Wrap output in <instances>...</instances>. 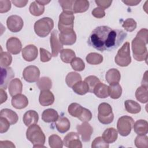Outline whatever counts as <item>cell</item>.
I'll return each mask as SVG.
<instances>
[{
	"instance_id": "6da1fadb",
	"label": "cell",
	"mask_w": 148,
	"mask_h": 148,
	"mask_svg": "<svg viewBox=\"0 0 148 148\" xmlns=\"http://www.w3.org/2000/svg\"><path fill=\"white\" fill-rule=\"evenodd\" d=\"M112 29L106 25L99 26L92 30L88 39V45L102 52L105 51V45L109 32Z\"/></svg>"
},
{
	"instance_id": "7a4b0ae2",
	"label": "cell",
	"mask_w": 148,
	"mask_h": 148,
	"mask_svg": "<svg viewBox=\"0 0 148 148\" xmlns=\"http://www.w3.org/2000/svg\"><path fill=\"white\" fill-rule=\"evenodd\" d=\"M27 139L30 141L34 147H45L46 137L41 128L36 124L29 126L26 131Z\"/></svg>"
},
{
	"instance_id": "3957f363",
	"label": "cell",
	"mask_w": 148,
	"mask_h": 148,
	"mask_svg": "<svg viewBox=\"0 0 148 148\" xmlns=\"http://www.w3.org/2000/svg\"><path fill=\"white\" fill-rule=\"evenodd\" d=\"M131 44L134 59L138 61H146L148 56L146 47L147 42L136 36L135 38L132 39Z\"/></svg>"
},
{
	"instance_id": "277c9868",
	"label": "cell",
	"mask_w": 148,
	"mask_h": 148,
	"mask_svg": "<svg viewBox=\"0 0 148 148\" xmlns=\"http://www.w3.org/2000/svg\"><path fill=\"white\" fill-rule=\"evenodd\" d=\"M127 33L123 29H112L109 32L106 43L105 50L111 51L117 48L127 37Z\"/></svg>"
},
{
	"instance_id": "5b68a950",
	"label": "cell",
	"mask_w": 148,
	"mask_h": 148,
	"mask_svg": "<svg viewBox=\"0 0 148 148\" xmlns=\"http://www.w3.org/2000/svg\"><path fill=\"white\" fill-rule=\"evenodd\" d=\"M54 27V21L50 17H43L37 20L34 24L35 34L41 38L47 36Z\"/></svg>"
},
{
	"instance_id": "8992f818",
	"label": "cell",
	"mask_w": 148,
	"mask_h": 148,
	"mask_svg": "<svg viewBox=\"0 0 148 148\" xmlns=\"http://www.w3.org/2000/svg\"><path fill=\"white\" fill-rule=\"evenodd\" d=\"M73 13L62 12L59 16L58 28L60 32L73 31L75 16Z\"/></svg>"
},
{
	"instance_id": "52a82bcc",
	"label": "cell",
	"mask_w": 148,
	"mask_h": 148,
	"mask_svg": "<svg viewBox=\"0 0 148 148\" xmlns=\"http://www.w3.org/2000/svg\"><path fill=\"white\" fill-rule=\"evenodd\" d=\"M130 46V43L126 42L118 50L114 57V61L117 65L123 67L127 66L131 62Z\"/></svg>"
},
{
	"instance_id": "ba28073f",
	"label": "cell",
	"mask_w": 148,
	"mask_h": 148,
	"mask_svg": "<svg viewBox=\"0 0 148 148\" xmlns=\"http://www.w3.org/2000/svg\"><path fill=\"white\" fill-rule=\"evenodd\" d=\"M98 119L103 124H109L113 121L114 114L112 106L108 103L103 102L99 105Z\"/></svg>"
},
{
	"instance_id": "9c48e42d",
	"label": "cell",
	"mask_w": 148,
	"mask_h": 148,
	"mask_svg": "<svg viewBox=\"0 0 148 148\" xmlns=\"http://www.w3.org/2000/svg\"><path fill=\"white\" fill-rule=\"evenodd\" d=\"M134 121L133 119L128 116L120 117L117 123V128L119 133L123 136H128L131 131Z\"/></svg>"
},
{
	"instance_id": "30bf717a",
	"label": "cell",
	"mask_w": 148,
	"mask_h": 148,
	"mask_svg": "<svg viewBox=\"0 0 148 148\" xmlns=\"http://www.w3.org/2000/svg\"><path fill=\"white\" fill-rule=\"evenodd\" d=\"M40 76V71L35 65L27 66L23 71V77L28 83H34L38 80Z\"/></svg>"
},
{
	"instance_id": "8fae6325",
	"label": "cell",
	"mask_w": 148,
	"mask_h": 148,
	"mask_svg": "<svg viewBox=\"0 0 148 148\" xmlns=\"http://www.w3.org/2000/svg\"><path fill=\"white\" fill-rule=\"evenodd\" d=\"M6 25L8 29L12 32H18L21 30L24 25V21L18 15H11L8 17Z\"/></svg>"
},
{
	"instance_id": "7c38bea8",
	"label": "cell",
	"mask_w": 148,
	"mask_h": 148,
	"mask_svg": "<svg viewBox=\"0 0 148 148\" xmlns=\"http://www.w3.org/2000/svg\"><path fill=\"white\" fill-rule=\"evenodd\" d=\"M63 144L65 146L69 148H82V144L79 139L78 133L71 132L64 138Z\"/></svg>"
},
{
	"instance_id": "4fadbf2b",
	"label": "cell",
	"mask_w": 148,
	"mask_h": 148,
	"mask_svg": "<svg viewBox=\"0 0 148 148\" xmlns=\"http://www.w3.org/2000/svg\"><path fill=\"white\" fill-rule=\"evenodd\" d=\"M14 77V73L11 67H1V88L6 90L9 83Z\"/></svg>"
},
{
	"instance_id": "5bb4252c",
	"label": "cell",
	"mask_w": 148,
	"mask_h": 148,
	"mask_svg": "<svg viewBox=\"0 0 148 148\" xmlns=\"http://www.w3.org/2000/svg\"><path fill=\"white\" fill-rule=\"evenodd\" d=\"M76 130L79 135L81 136L82 140L87 142L90 141L91 136L93 132V128L87 122H83L76 126Z\"/></svg>"
},
{
	"instance_id": "9a60e30c",
	"label": "cell",
	"mask_w": 148,
	"mask_h": 148,
	"mask_svg": "<svg viewBox=\"0 0 148 148\" xmlns=\"http://www.w3.org/2000/svg\"><path fill=\"white\" fill-rule=\"evenodd\" d=\"M50 42L51 49V54L53 57H57L58 53L63 49V45L60 42L58 36V31L54 30L51 34Z\"/></svg>"
},
{
	"instance_id": "2e32d148",
	"label": "cell",
	"mask_w": 148,
	"mask_h": 148,
	"mask_svg": "<svg viewBox=\"0 0 148 148\" xmlns=\"http://www.w3.org/2000/svg\"><path fill=\"white\" fill-rule=\"evenodd\" d=\"M6 46L8 52L12 54L20 53L22 49V44L20 40L16 37H10L6 42Z\"/></svg>"
},
{
	"instance_id": "e0dca14e",
	"label": "cell",
	"mask_w": 148,
	"mask_h": 148,
	"mask_svg": "<svg viewBox=\"0 0 148 148\" xmlns=\"http://www.w3.org/2000/svg\"><path fill=\"white\" fill-rule=\"evenodd\" d=\"M23 58L27 61L31 62L35 60L38 54V48L34 45L26 46L21 51Z\"/></svg>"
},
{
	"instance_id": "ac0fdd59",
	"label": "cell",
	"mask_w": 148,
	"mask_h": 148,
	"mask_svg": "<svg viewBox=\"0 0 148 148\" xmlns=\"http://www.w3.org/2000/svg\"><path fill=\"white\" fill-rule=\"evenodd\" d=\"M58 38L63 45H72L76 41V35L74 31L60 32Z\"/></svg>"
},
{
	"instance_id": "d6986e66",
	"label": "cell",
	"mask_w": 148,
	"mask_h": 148,
	"mask_svg": "<svg viewBox=\"0 0 148 148\" xmlns=\"http://www.w3.org/2000/svg\"><path fill=\"white\" fill-rule=\"evenodd\" d=\"M11 103L14 108L22 109L27 106L28 105V100L25 95L19 94L12 97Z\"/></svg>"
},
{
	"instance_id": "ffe728a7",
	"label": "cell",
	"mask_w": 148,
	"mask_h": 148,
	"mask_svg": "<svg viewBox=\"0 0 148 148\" xmlns=\"http://www.w3.org/2000/svg\"><path fill=\"white\" fill-rule=\"evenodd\" d=\"M39 102L43 106L51 105L54 102V96L50 90L41 91L39 97Z\"/></svg>"
},
{
	"instance_id": "44dd1931",
	"label": "cell",
	"mask_w": 148,
	"mask_h": 148,
	"mask_svg": "<svg viewBox=\"0 0 148 148\" xmlns=\"http://www.w3.org/2000/svg\"><path fill=\"white\" fill-rule=\"evenodd\" d=\"M8 88L9 94L12 97L21 94L23 90L22 82L18 78L13 79L10 82Z\"/></svg>"
},
{
	"instance_id": "7402d4cb",
	"label": "cell",
	"mask_w": 148,
	"mask_h": 148,
	"mask_svg": "<svg viewBox=\"0 0 148 148\" xmlns=\"http://www.w3.org/2000/svg\"><path fill=\"white\" fill-rule=\"evenodd\" d=\"M39 120L38 113L33 110L27 111L23 117V120L26 126H29L32 124H36Z\"/></svg>"
},
{
	"instance_id": "603a6c76",
	"label": "cell",
	"mask_w": 148,
	"mask_h": 148,
	"mask_svg": "<svg viewBox=\"0 0 148 148\" xmlns=\"http://www.w3.org/2000/svg\"><path fill=\"white\" fill-rule=\"evenodd\" d=\"M55 125L57 131L62 134L67 132L71 127L69 120L64 116L58 117V119L55 121Z\"/></svg>"
},
{
	"instance_id": "cb8c5ba5",
	"label": "cell",
	"mask_w": 148,
	"mask_h": 148,
	"mask_svg": "<svg viewBox=\"0 0 148 148\" xmlns=\"http://www.w3.org/2000/svg\"><path fill=\"white\" fill-rule=\"evenodd\" d=\"M134 132L138 135H145L148 132V123L145 120L140 119L134 123Z\"/></svg>"
},
{
	"instance_id": "d4e9b609",
	"label": "cell",
	"mask_w": 148,
	"mask_h": 148,
	"mask_svg": "<svg viewBox=\"0 0 148 148\" xmlns=\"http://www.w3.org/2000/svg\"><path fill=\"white\" fill-rule=\"evenodd\" d=\"M105 79L109 84L119 83L121 79V75L119 70L116 68H112L106 72Z\"/></svg>"
},
{
	"instance_id": "484cf974",
	"label": "cell",
	"mask_w": 148,
	"mask_h": 148,
	"mask_svg": "<svg viewBox=\"0 0 148 148\" xmlns=\"http://www.w3.org/2000/svg\"><path fill=\"white\" fill-rule=\"evenodd\" d=\"M0 117L5 118L10 123V125L16 124L18 120L17 114L13 110L8 108L3 109L1 110Z\"/></svg>"
},
{
	"instance_id": "4316f807",
	"label": "cell",
	"mask_w": 148,
	"mask_h": 148,
	"mask_svg": "<svg viewBox=\"0 0 148 148\" xmlns=\"http://www.w3.org/2000/svg\"><path fill=\"white\" fill-rule=\"evenodd\" d=\"M118 137V132L114 128H109L104 131L102 138L107 143H113Z\"/></svg>"
},
{
	"instance_id": "83f0119b",
	"label": "cell",
	"mask_w": 148,
	"mask_h": 148,
	"mask_svg": "<svg viewBox=\"0 0 148 148\" xmlns=\"http://www.w3.org/2000/svg\"><path fill=\"white\" fill-rule=\"evenodd\" d=\"M58 112L53 109H45L42 114V119L46 123L55 122L58 118Z\"/></svg>"
},
{
	"instance_id": "f1b7e54d",
	"label": "cell",
	"mask_w": 148,
	"mask_h": 148,
	"mask_svg": "<svg viewBox=\"0 0 148 148\" xmlns=\"http://www.w3.org/2000/svg\"><path fill=\"white\" fill-rule=\"evenodd\" d=\"M93 93L99 98H106L109 96L108 86L103 83L99 82L94 87Z\"/></svg>"
},
{
	"instance_id": "f546056e",
	"label": "cell",
	"mask_w": 148,
	"mask_h": 148,
	"mask_svg": "<svg viewBox=\"0 0 148 148\" xmlns=\"http://www.w3.org/2000/svg\"><path fill=\"white\" fill-rule=\"evenodd\" d=\"M147 92V87L142 85L136 89L135 91V97L139 102L142 103H147L148 101Z\"/></svg>"
},
{
	"instance_id": "4dcf8cb0",
	"label": "cell",
	"mask_w": 148,
	"mask_h": 148,
	"mask_svg": "<svg viewBox=\"0 0 148 148\" xmlns=\"http://www.w3.org/2000/svg\"><path fill=\"white\" fill-rule=\"evenodd\" d=\"M89 2L86 0H76L74 1L73 11L75 13H83L89 8Z\"/></svg>"
},
{
	"instance_id": "1f68e13d",
	"label": "cell",
	"mask_w": 148,
	"mask_h": 148,
	"mask_svg": "<svg viewBox=\"0 0 148 148\" xmlns=\"http://www.w3.org/2000/svg\"><path fill=\"white\" fill-rule=\"evenodd\" d=\"M125 108L127 112L131 114H136L140 112V105L133 100H126L124 102Z\"/></svg>"
},
{
	"instance_id": "d6a6232c",
	"label": "cell",
	"mask_w": 148,
	"mask_h": 148,
	"mask_svg": "<svg viewBox=\"0 0 148 148\" xmlns=\"http://www.w3.org/2000/svg\"><path fill=\"white\" fill-rule=\"evenodd\" d=\"M108 93L112 99L119 98L122 94L121 86L119 83L109 84V86H108Z\"/></svg>"
},
{
	"instance_id": "836d02e7",
	"label": "cell",
	"mask_w": 148,
	"mask_h": 148,
	"mask_svg": "<svg viewBox=\"0 0 148 148\" xmlns=\"http://www.w3.org/2000/svg\"><path fill=\"white\" fill-rule=\"evenodd\" d=\"M73 91L77 94L83 95L89 92L88 86L84 81H79L72 86Z\"/></svg>"
},
{
	"instance_id": "e575fe53",
	"label": "cell",
	"mask_w": 148,
	"mask_h": 148,
	"mask_svg": "<svg viewBox=\"0 0 148 148\" xmlns=\"http://www.w3.org/2000/svg\"><path fill=\"white\" fill-rule=\"evenodd\" d=\"M36 85L40 91L49 90L52 87V82L49 77L44 76L38 79Z\"/></svg>"
},
{
	"instance_id": "d590c367",
	"label": "cell",
	"mask_w": 148,
	"mask_h": 148,
	"mask_svg": "<svg viewBox=\"0 0 148 148\" xmlns=\"http://www.w3.org/2000/svg\"><path fill=\"white\" fill-rule=\"evenodd\" d=\"M82 80V77L80 74L75 72H71L67 74L65 77V82L68 87L72 86L77 82Z\"/></svg>"
},
{
	"instance_id": "8d00e7d4",
	"label": "cell",
	"mask_w": 148,
	"mask_h": 148,
	"mask_svg": "<svg viewBox=\"0 0 148 148\" xmlns=\"http://www.w3.org/2000/svg\"><path fill=\"white\" fill-rule=\"evenodd\" d=\"M60 57L61 60L65 63H71L75 58V53L73 50L69 49H62L60 51Z\"/></svg>"
},
{
	"instance_id": "74e56055",
	"label": "cell",
	"mask_w": 148,
	"mask_h": 148,
	"mask_svg": "<svg viewBox=\"0 0 148 148\" xmlns=\"http://www.w3.org/2000/svg\"><path fill=\"white\" fill-rule=\"evenodd\" d=\"M29 10L33 16H39L45 12V6L40 5L35 1L30 4Z\"/></svg>"
},
{
	"instance_id": "f35d334b",
	"label": "cell",
	"mask_w": 148,
	"mask_h": 148,
	"mask_svg": "<svg viewBox=\"0 0 148 148\" xmlns=\"http://www.w3.org/2000/svg\"><path fill=\"white\" fill-rule=\"evenodd\" d=\"M87 63L91 65H98L103 61V57L97 53H90L86 57Z\"/></svg>"
},
{
	"instance_id": "ab89813d",
	"label": "cell",
	"mask_w": 148,
	"mask_h": 148,
	"mask_svg": "<svg viewBox=\"0 0 148 148\" xmlns=\"http://www.w3.org/2000/svg\"><path fill=\"white\" fill-rule=\"evenodd\" d=\"M83 107L77 103H72L69 105L68 108L69 114L75 117L78 118L82 113Z\"/></svg>"
},
{
	"instance_id": "60d3db41",
	"label": "cell",
	"mask_w": 148,
	"mask_h": 148,
	"mask_svg": "<svg viewBox=\"0 0 148 148\" xmlns=\"http://www.w3.org/2000/svg\"><path fill=\"white\" fill-rule=\"evenodd\" d=\"M49 144L51 148H62L63 147V141L57 135L53 134L49 137Z\"/></svg>"
},
{
	"instance_id": "b9f144b4",
	"label": "cell",
	"mask_w": 148,
	"mask_h": 148,
	"mask_svg": "<svg viewBox=\"0 0 148 148\" xmlns=\"http://www.w3.org/2000/svg\"><path fill=\"white\" fill-rule=\"evenodd\" d=\"M0 57V65L1 67H8L11 64L12 57L8 52L1 51Z\"/></svg>"
},
{
	"instance_id": "7bdbcfd3",
	"label": "cell",
	"mask_w": 148,
	"mask_h": 148,
	"mask_svg": "<svg viewBox=\"0 0 148 148\" xmlns=\"http://www.w3.org/2000/svg\"><path fill=\"white\" fill-rule=\"evenodd\" d=\"M87 84L88 86V88H89V92L92 93L93 92V90L94 87H95V86L100 82L99 79L95 76H93V75H90L88 76L87 77H86L84 79V80Z\"/></svg>"
},
{
	"instance_id": "ee69618b",
	"label": "cell",
	"mask_w": 148,
	"mask_h": 148,
	"mask_svg": "<svg viewBox=\"0 0 148 148\" xmlns=\"http://www.w3.org/2000/svg\"><path fill=\"white\" fill-rule=\"evenodd\" d=\"M135 145L138 148L148 147V137L145 135H138L135 138Z\"/></svg>"
},
{
	"instance_id": "f6af8a7d",
	"label": "cell",
	"mask_w": 148,
	"mask_h": 148,
	"mask_svg": "<svg viewBox=\"0 0 148 148\" xmlns=\"http://www.w3.org/2000/svg\"><path fill=\"white\" fill-rule=\"evenodd\" d=\"M71 65L76 71H82L85 68V64L83 60L79 57H75L71 62Z\"/></svg>"
},
{
	"instance_id": "bcb514c9",
	"label": "cell",
	"mask_w": 148,
	"mask_h": 148,
	"mask_svg": "<svg viewBox=\"0 0 148 148\" xmlns=\"http://www.w3.org/2000/svg\"><path fill=\"white\" fill-rule=\"evenodd\" d=\"M136 22L132 18L126 19L123 23L122 27L128 32H132L136 28Z\"/></svg>"
},
{
	"instance_id": "7dc6e473",
	"label": "cell",
	"mask_w": 148,
	"mask_h": 148,
	"mask_svg": "<svg viewBox=\"0 0 148 148\" xmlns=\"http://www.w3.org/2000/svg\"><path fill=\"white\" fill-rule=\"evenodd\" d=\"M73 0H65V1H58V3L61 5L63 12L73 13V6L74 3Z\"/></svg>"
},
{
	"instance_id": "c3c4849f",
	"label": "cell",
	"mask_w": 148,
	"mask_h": 148,
	"mask_svg": "<svg viewBox=\"0 0 148 148\" xmlns=\"http://www.w3.org/2000/svg\"><path fill=\"white\" fill-rule=\"evenodd\" d=\"M109 147V144L104 141L102 136L95 138L91 144L92 148H108Z\"/></svg>"
},
{
	"instance_id": "681fc988",
	"label": "cell",
	"mask_w": 148,
	"mask_h": 148,
	"mask_svg": "<svg viewBox=\"0 0 148 148\" xmlns=\"http://www.w3.org/2000/svg\"><path fill=\"white\" fill-rule=\"evenodd\" d=\"M78 119L82 122H88L92 119V113L90 110L83 108L82 113Z\"/></svg>"
},
{
	"instance_id": "f907efd6",
	"label": "cell",
	"mask_w": 148,
	"mask_h": 148,
	"mask_svg": "<svg viewBox=\"0 0 148 148\" xmlns=\"http://www.w3.org/2000/svg\"><path fill=\"white\" fill-rule=\"evenodd\" d=\"M40 59L42 62H45L49 61L52 57V54L47 50L40 47L39 50Z\"/></svg>"
},
{
	"instance_id": "816d5d0a",
	"label": "cell",
	"mask_w": 148,
	"mask_h": 148,
	"mask_svg": "<svg viewBox=\"0 0 148 148\" xmlns=\"http://www.w3.org/2000/svg\"><path fill=\"white\" fill-rule=\"evenodd\" d=\"M10 123L4 117H0V133L3 134L8 131L10 127Z\"/></svg>"
},
{
	"instance_id": "f5cc1de1",
	"label": "cell",
	"mask_w": 148,
	"mask_h": 148,
	"mask_svg": "<svg viewBox=\"0 0 148 148\" xmlns=\"http://www.w3.org/2000/svg\"><path fill=\"white\" fill-rule=\"evenodd\" d=\"M11 8V2L8 0L0 1V13H6L10 10Z\"/></svg>"
},
{
	"instance_id": "db71d44e",
	"label": "cell",
	"mask_w": 148,
	"mask_h": 148,
	"mask_svg": "<svg viewBox=\"0 0 148 148\" xmlns=\"http://www.w3.org/2000/svg\"><path fill=\"white\" fill-rule=\"evenodd\" d=\"M92 15L95 17V18H101L105 16V12L104 9L99 8V7H97L94 8L92 12Z\"/></svg>"
},
{
	"instance_id": "11a10c76",
	"label": "cell",
	"mask_w": 148,
	"mask_h": 148,
	"mask_svg": "<svg viewBox=\"0 0 148 148\" xmlns=\"http://www.w3.org/2000/svg\"><path fill=\"white\" fill-rule=\"evenodd\" d=\"M95 3L101 8L105 9L108 8L112 4V1L110 0H95Z\"/></svg>"
},
{
	"instance_id": "9f6ffc18",
	"label": "cell",
	"mask_w": 148,
	"mask_h": 148,
	"mask_svg": "<svg viewBox=\"0 0 148 148\" xmlns=\"http://www.w3.org/2000/svg\"><path fill=\"white\" fill-rule=\"evenodd\" d=\"M147 32L148 30L146 28H142L138 32L136 36L143 39L146 42H147Z\"/></svg>"
},
{
	"instance_id": "6f0895ef",
	"label": "cell",
	"mask_w": 148,
	"mask_h": 148,
	"mask_svg": "<svg viewBox=\"0 0 148 148\" xmlns=\"http://www.w3.org/2000/svg\"><path fill=\"white\" fill-rule=\"evenodd\" d=\"M0 147H15L14 145L9 140H4L0 141Z\"/></svg>"
},
{
	"instance_id": "680465c9",
	"label": "cell",
	"mask_w": 148,
	"mask_h": 148,
	"mask_svg": "<svg viewBox=\"0 0 148 148\" xmlns=\"http://www.w3.org/2000/svg\"><path fill=\"white\" fill-rule=\"evenodd\" d=\"M12 2L18 8L24 7L28 3V1H12Z\"/></svg>"
},
{
	"instance_id": "91938a15",
	"label": "cell",
	"mask_w": 148,
	"mask_h": 148,
	"mask_svg": "<svg viewBox=\"0 0 148 148\" xmlns=\"http://www.w3.org/2000/svg\"><path fill=\"white\" fill-rule=\"evenodd\" d=\"M123 3L126 4L128 6H135L139 3L141 1H137V0H125L122 1Z\"/></svg>"
},
{
	"instance_id": "94428289",
	"label": "cell",
	"mask_w": 148,
	"mask_h": 148,
	"mask_svg": "<svg viewBox=\"0 0 148 148\" xmlns=\"http://www.w3.org/2000/svg\"><path fill=\"white\" fill-rule=\"evenodd\" d=\"M0 94H1V104H2L7 100L8 95L6 92L2 88L0 89Z\"/></svg>"
},
{
	"instance_id": "6125c7cd",
	"label": "cell",
	"mask_w": 148,
	"mask_h": 148,
	"mask_svg": "<svg viewBox=\"0 0 148 148\" xmlns=\"http://www.w3.org/2000/svg\"><path fill=\"white\" fill-rule=\"evenodd\" d=\"M142 85L147 87V71L145 73V76L143 77V80L142 82Z\"/></svg>"
},
{
	"instance_id": "be15d7a7",
	"label": "cell",
	"mask_w": 148,
	"mask_h": 148,
	"mask_svg": "<svg viewBox=\"0 0 148 148\" xmlns=\"http://www.w3.org/2000/svg\"><path fill=\"white\" fill-rule=\"evenodd\" d=\"M39 4H40V5H42V6H45V5H47L50 2V1H36Z\"/></svg>"
}]
</instances>
